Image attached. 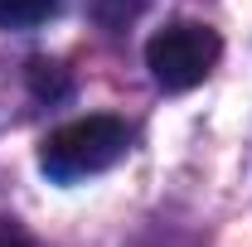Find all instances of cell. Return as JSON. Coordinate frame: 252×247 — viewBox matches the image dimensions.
Listing matches in <instances>:
<instances>
[{
	"mask_svg": "<svg viewBox=\"0 0 252 247\" xmlns=\"http://www.w3.org/2000/svg\"><path fill=\"white\" fill-rule=\"evenodd\" d=\"M30 88H34L39 97H63V93H68V83H63L59 63H44V59L30 63Z\"/></svg>",
	"mask_w": 252,
	"mask_h": 247,
	"instance_id": "obj_4",
	"label": "cell"
},
{
	"mask_svg": "<svg viewBox=\"0 0 252 247\" xmlns=\"http://www.w3.org/2000/svg\"><path fill=\"white\" fill-rule=\"evenodd\" d=\"M131 136L117 117H78V122L59 126L44 136L39 146V170L49 180H88V175H102L112 170L117 160L126 155Z\"/></svg>",
	"mask_w": 252,
	"mask_h": 247,
	"instance_id": "obj_1",
	"label": "cell"
},
{
	"mask_svg": "<svg viewBox=\"0 0 252 247\" xmlns=\"http://www.w3.org/2000/svg\"><path fill=\"white\" fill-rule=\"evenodd\" d=\"M0 247H39V243H34L15 218H0Z\"/></svg>",
	"mask_w": 252,
	"mask_h": 247,
	"instance_id": "obj_5",
	"label": "cell"
},
{
	"mask_svg": "<svg viewBox=\"0 0 252 247\" xmlns=\"http://www.w3.org/2000/svg\"><path fill=\"white\" fill-rule=\"evenodd\" d=\"M59 10V0H0V30H34Z\"/></svg>",
	"mask_w": 252,
	"mask_h": 247,
	"instance_id": "obj_3",
	"label": "cell"
},
{
	"mask_svg": "<svg viewBox=\"0 0 252 247\" xmlns=\"http://www.w3.org/2000/svg\"><path fill=\"white\" fill-rule=\"evenodd\" d=\"M219 54H223V39L209 25L175 20L146 44V68H151V78L165 93H189V88H199L214 73Z\"/></svg>",
	"mask_w": 252,
	"mask_h": 247,
	"instance_id": "obj_2",
	"label": "cell"
}]
</instances>
